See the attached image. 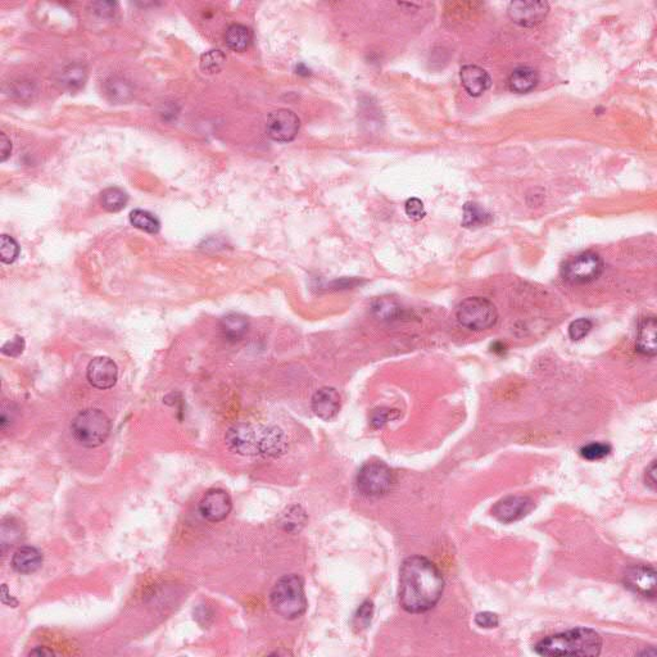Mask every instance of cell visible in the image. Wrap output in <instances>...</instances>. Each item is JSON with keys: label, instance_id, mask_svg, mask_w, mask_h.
I'll use <instances>...</instances> for the list:
<instances>
[{"label": "cell", "instance_id": "cell-27", "mask_svg": "<svg viewBox=\"0 0 657 657\" xmlns=\"http://www.w3.org/2000/svg\"><path fill=\"white\" fill-rule=\"evenodd\" d=\"M307 520L306 512L302 510L299 506H292L283 514L280 524L285 529L286 532L295 533L299 532L302 528L304 526V523Z\"/></svg>", "mask_w": 657, "mask_h": 657}, {"label": "cell", "instance_id": "cell-19", "mask_svg": "<svg viewBox=\"0 0 657 657\" xmlns=\"http://www.w3.org/2000/svg\"><path fill=\"white\" fill-rule=\"evenodd\" d=\"M539 83V73L533 67L520 66L511 72L509 86L514 93L525 94L532 92Z\"/></svg>", "mask_w": 657, "mask_h": 657}, {"label": "cell", "instance_id": "cell-16", "mask_svg": "<svg viewBox=\"0 0 657 657\" xmlns=\"http://www.w3.org/2000/svg\"><path fill=\"white\" fill-rule=\"evenodd\" d=\"M461 84L472 97H480L492 85V78L487 71L475 64H466L460 71Z\"/></svg>", "mask_w": 657, "mask_h": 657}, {"label": "cell", "instance_id": "cell-25", "mask_svg": "<svg viewBox=\"0 0 657 657\" xmlns=\"http://www.w3.org/2000/svg\"><path fill=\"white\" fill-rule=\"evenodd\" d=\"M130 222L132 226L139 229L141 232H149V234H155L160 232L161 224L152 213L143 209H134L130 213Z\"/></svg>", "mask_w": 657, "mask_h": 657}, {"label": "cell", "instance_id": "cell-36", "mask_svg": "<svg viewBox=\"0 0 657 657\" xmlns=\"http://www.w3.org/2000/svg\"><path fill=\"white\" fill-rule=\"evenodd\" d=\"M24 349V341L22 337H15L13 339L7 341L3 347H1V352L3 355L9 357H17L20 356Z\"/></svg>", "mask_w": 657, "mask_h": 657}, {"label": "cell", "instance_id": "cell-34", "mask_svg": "<svg viewBox=\"0 0 657 657\" xmlns=\"http://www.w3.org/2000/svg\"><path fill=\"white\" fill-rule=\"evenodd\" d=\"M404 211H406V215L414 221H420L421 218L425 217L426 212L424 204L418 198H410L409 201L406 202Z\"/></svg>", "mask_w": 657, "mask_h": 657}, {"label": "cell", "instance_id": "cell-41", "mask_svg": "<svg viewBox=\"0 0 657 657\" xmlns=\"http://www.w3.org/2000/svg\"><path fill=\"white\" fill-rule=\"evenodd\" d=\"M1 602L7 605V606H12V607H16L18 605V601L8 595V587L6 584H3V587H1Z\"/></svg>", "mask_w": 657, "mask_h": 657}, {"label": "cell", "instance_id": "cell-26", "mask_svg": "<svg viewBox=\"0 0 657 657\" xmlns=\"http://www.w3.org/2000/svg\"><path fill=\"white\" fill-rule=\"evenodd\" d=\"M129 195L120 188H108L101 193V204L109 212H118L125 209Z\"/></svg>", "mask_w": 657, "mask_h": 657}, {"label": "cell", "instance_id": "cell-4", "mask_svg": "<svg viewBox=\"0 0 657 657\" xmlns=\"http://www.w3.org/2000/svg\"><path fill=\"white\" fill-rule=\"evenodd\" d=\"M270 603L278 616L286 620L302 616L307 609V600L301 578L295 574L280 578L271 589Z\"/></svg>", "mask_w": 657, "mask_h": 657}, {"label": "cell", "instance_id": "cell-8", "mask_svg": "<svg viewBox=\"0 0 657 657\" xmlns=\"http://www.w3.org/2000/svg\"><path fill=\"white\" fill-rule=\"evenodd\" d=\"M603 271V261L595 252H583L567 260L563 266V278L570 284L581 285L600 278Z\"/></svg>", "mask_w": 657, "mask_h": 657}, {"label": "cell", "instance_id": "cell-3", "mask_svg": "<svg viewBox=\"0 0 657 657\" xmlns=\"http://www.w3.org/2000/svg\"><path fill=\"white\" fill-rule=\"evenodd\" d=\"M534 649L541 656H598L602 638L593 629L577 628L542 640Z\"/></svg>", "mask_w": 657, "mask_h": 657}, {"label": "cell", "instance_id": "cell-28", "mask_svg": "<svg viewBox=\"0 0 657 657\" xmlns=\"http://www.w3.org/2000/svg\"><path fill=\"white\" fill-rule=\"evenodd\" d=\"M106 93L112 101H125L132 95V86L122 78H111L106 84Z\"/></svg>", "mask_w": 657, "mask_h": 657}, {"label": "cell", "instance_id": "cell-2", "mask_svg": "<svg viewBox=\"0 0 657 657\" xmlns=\"http://www.w3.org/2000/svg\"><path fill=\"white\" fill-rule=\"evenodd\" d=\"M225 441L241 456L278 457L286 451L285 434L276 426L238 424L227 430Z\"/></svg>", "mask_w": 657, "mask_h": 657}, {"label": "cell", "instance_id": "cell-37", "mask_svg": "<svg viewBox=\"0 0 657 657\" xmlns=\"http://www.w3.org/2000/svg\"><path fill=\"white\" fill-rule=\"evenodd\" d=\"M475 624L480 626V628H484V629H492V628H497V626H498V624H500V618H498V615L495 614V612L484 611V612H479V614L475 616Z\"/></svg>", "mask_w": 657, "mask_h": 657}, {"label": "cell", "instance_id": "cell-30", "mask_svg": "<svg viewBox=\"0 0 657 657\" xmlns=\"http://www.w3.org/2000/svg\"><path fill=\"white\" fill-rule=\"evenodd\" d=\"M20 255V247L16 240L9 235H3L0 240V258L3 263H13Z\"/></svg>", "mask_w": 657, "mask_h": 657}, {"label": "cell", "instance_id": "cell-20", "mask_svg": "<svg viewBox=\"0 0 657 657\" xmlns=\"http://www.w3.org/2000/svg\"><path fill=\"white\" fill-rule=\"evenodd\" d=\"M248 327L247 317L239 313H229L220 321V330L229 341H240L247 334Z\"/></svg>", "mask_w": 657, "mask_h": 657}, {"label": "cell", "instance_id": "cell-9", "mask_svg": "<svg viewBox=\"0 0 657 657\" xmlns=\"http://www.w3.org/2000/svg\"><path fill=\"white\" fill-rule=\"evenodd\" d=\"M301 121L290 109L281 108L272 112L267 117L266 129L271 139L280 143H288L295 139L299 132Z\"/></svg>", "mask_w": 657, "mask_h": 657}, {"label": "cell", "instance_id": "cell-42", "mask_svg": "<svg viewBox=\"0 0 657 657\" xmlns=\"http://www.w3.org/2000/svg\"><path fill=\"white\" fill-rule=\"evenodd\" d=\"M29 655L30 656H53L55 654L47 647H35Z\"/></svg>", "mask_w": 657, "mask_h": 657}, {"label": "cell", "instance_id": "cell-23", "mask_svg": "<svg viewBox=\"0 0 657 657\" xmlns=\"http://www.w3.org/2000/svg\"><path fill=\"white\" fill-rule=\"evenodd\" d=\"M492 220V216L486 212L484 209H480L476 203H466L464 207V217H462V225L467 229H475V227H481L489 224Z\"/></svg>", "mask_w": 657, "mask_h": 657}, {"label": "cell", "instance_id": "cell-29", "mask_svg": "<svg viewBox=\"0 0 657 657\" xmlns=\"http://www.w3.org/2000/svg\"><path fill=\"white\" fill-rule=\"evenodd\" d=\"M225 61H226V57L221 50H217V49L209 50L207 53L202 55L201 70L204 73L213 75V73H217V72L222 70Z\"/></svg>", "mask_w": 657, "mask_h": 657}, {"label": "cell", "instance_id": "cell-22", "mask_svg": "<svg viewBox=\"0 0 657 657\" xmlns=\"http://www.w3.org/2000/svg\"><path fill=\"white\" fill-rule=\"evenodd\" d=\"M252 41V31L244 24H234L225 32V43L234 52H244Z\"/></svg>", "mask_w": 657, "mask_h": 657}, {"label": "cell", "instance_id": "cell-40", "mask_svg": "<svg viewBox=\"0 0 657 657\" xmlns=\"http://www.w3.org/2000/svg\"><path fill=\"white\" fill-rule=\"evenodd\" d=\"M10 150H12V146H10V140L7 138L6 134H0V152H1V162L7 161L9 155H10Z\"/></svg>", "mask_w": 657, "mask_h": 657}, {"label": "cell", "instance_id": "cell-11", "mask_svg": "<svg viewBox=\"0 0 657 657\" xmlns=\"http://www.w3.org/2000/svg\"><path fill=\"white\" fill-rule=\"evenodd\" d=\"M232 509V498L229 493L220 489V488H213L209 489L206 495L202 498L199 510L203 515V518H207L212 523H220L229 516L230 511Z\"/></svg>", "mask_w": 657, "mask_h": 657}, {"label": "cell", "instance_id": "cell-35", "mask_svg": "<svg viewBox=\"0 0 657 657\" xmlns=\"http://www.w3.org/2000/svg\"><path fill=\"white\" fill-rule=\"evenodd\" d=\"M372 611H374L372 602H370V601H365V602L360 606V609L357 610L356 616H355V624H356V626H358L360 629L367 628V626H369L370 621H372Z\"/></svg>", "mask_w": 657, "mask_h": 657}, {"label": "cell", "instance_id": "cell-32", "mask_svg": "<svg viewBox=\"0 0 657 657\" xmlns=\"http://www.w3.org/2000/svg\"><path fill=\"white\" fill-rule=\"evenodd\" d=\"M593 327V324L589 318H578L575 321H572L570 326H569V337L572 338V341H580L583 338H586L588 334L591 333Z\"/></svg>", "mask_w": 657, "mask_h": 657}, {"label": "cell", "instance_id": "cell-31", "mask_svg": "<svg viewBox=\"0 0 657 657\" xmlns=\"http://www.w3.org/2000/svg\"><path fill=\"white\" fill-rule=\"evenodd\" d=\"M611 452V447L606 443H589L580 449V455L589 461H597L607 456Z\"/></svg>", "mask_w": 657, "mask_h": 657}, {"label": "cell", "instance_id": "cell-21", "mask_svg": "<svg viewBox=\"0 0 657 657\" xmlns=\"http://www.w3.org/2000/svg\"><path fill=\"white\" fill-rule=\"evenodd\" d=\"M372 313L381 321H395L403 316V309L392 297H379L372 304Z\"/></svg>", "mask_w": 657, "mask_h": 657}, {"label": "cell", "instance_id": "cell-6", "mask_svg": "<svg viewBox=\"0 0 657 657\" xmlns=\"http://www.w3.org/2000/svg\"><path fill=\"white\" fill-rule=\"evenodd\" d=\"M456 318L465 329L481 332L495 326L498 313L495 304L487 298L469 297L457 306Z\"/></svg>", "mask_w": 657, "mask_h": 657}, {"label": "cell", "instance_id": "cell-33", "mask_svg": "<svg viewBox=\"0 0 657 657\" xmlns=\"http://www.w3.org/2000/svg\"><path fill=\"white\" fill-rule=\"evenodd\" d=\"M400 412L397 410H390V409H379L372 412V424L374 428L379 429L383 428L389 421L400 418Z\"/></svg>", "mask_w": 657, "mask_h": 657}, {"label": "cell", "instance_id": "cell-17", "mask_svg": "<svg viewBox=\"0 0 657 657\" xmlns=\"http://www.w3.org/2000/svg\"><path fill=\"white\" fill-rule=\"evenodd\" d=\"M657 321L654 316L642 318L637 330L635 347L644 356H656Z\"/></svg>", "mask_w": 657, "mask_h": 657}, {"label": "cell", "instance_id": "cell-13", "mask_svg": "<svg viewBox=\"0 0 657 657\" xmlns=\"http://www.w3.org/2000/svg\"><path fill=\"white\" fill-rule=\"evenodd\" d=\"M533 507V501L524 495H509L500 500L492 509V514L498 521L510 524L526 516Z\"/></svg>", "mask_w": 657, "mask_h": 657}, {"label": "cell", "instance_id": "cell-12", "mask_svg": "<svg viewBox=\"0 0 657 657\" xmlns=\"http://www.w3.org/2000/svg\"><path fill=\"white\" fill-rule=\"evenodd\" d=\"M624 584L632 592L642 597L655 598L656 595V572L654 567L637 565L629 567L624 574Z\"/></svg>", "mask_w": 657, "mask_h": 657}, {"label": "cell", "instance_id": "cell-39", "mask_svg": "<svg viewBox=\"0 0 657 657\" xmlns=\"http://www.w3.org/2000/svg\"><path fill=\"white\" fill-rule=\"evenodd\" d=\"M644 481H646V486L651 488L652 490L656 489V461H652V464L647 467L644 474Z\"/></svg>", "mask_w": 657, "mask_h": 657}, {"label": "cell", "instance_id": "cell-1", "mask_svg": "<svg viewBox=\"0 0 657 657\" xmlns=\"http://www.w3.org/2000/svg\"><path fill=\"white\" fill-rule=\"evenodd\" d=\"M444 580L438 567L425 557L412 556L400 570V603L410 614H423L439 602Z\"/></svg>", "mask_w": 657, "mask_h": 657}, {"label": "cell", "instance_id": "cell-38", "mask_svg": "<svg viewBox=\"0 0 657 657\" xmlns=\"http://www.w3.org/2000/svg\"><path fill=\"white\" fill-rule=\"evenodd\" d=\"M360 284H361V280H358V278H343L333 281V283L330 284V289H333V290H347V289L356 288V286L360 285Z\"/></svg>", "mask_w": 657, "mask_h": 657}, {"label": "cell", "instance_id": "cell-5", "mask_svg": "<svg viewBox=\"0 0 657 657\" xmlns=\"http://www.w3.org/2000/svg\"><path fill=\"white\" fill-rule=\"evenodd\" d=\"M111 428V420L103 411L89 409L80 412L73 418L71 424V433L80 446L86 448H97L107 441Z\"/></svg>", "mask_w": 657, "mask_h": 657}, {"label": "cell", "instance_id": "cell-7", "mask_svg": "<svg viewBox=\"0 0 657 657\" xmlns=\"http://www.w3.org/2000/svg\"><path fill=\"white\" fill-rule=\"evenodd\" d=\"M393 472L383 462H370L361 467L357 474V489L366 497H381L393 487Z\"/></svg>", "mask_w": 657, "mask_h": 657}, {"label": "cell", "instance_id": "cell-18", "mask_svg": "<svg viewBox=\"0 0 657 657\" xmlns=\"http://www.w3.org/2000/svg\"><path fill=\"white\" fill-rule=\"evenodd\" d=\"M43 564V555L39 549L24 546L17 549L12 557V567L20 574H32L39 570Z\"/></svg>", "mask_w": 657, "mask_h": 657}, {"label": "cell", "instance_id": "cell-14", "mask_svg": "<svg viewBox=\"0 0 657 657\" xmlns=\"http://www.w3.org/2000/svg\"><path fill=\"white\" fill-rule=\"evenodd\" d=\"M86 376L89 383L97 389H109L117 383L118 369L109 357H95L87 366Z\"/></svg>", "mask_w": 657, "mask_h": 657}, {"label": "cell", "instance_id": "cell-10", "mask_svg": "<svg viewBox=\"0 0 657 657\" xmlns=\"http://www.w3.org/2000/svg\"><path fill=\"white\" fill-rule=\"evenodd\" d=\"M549 6L547 1H511L507 13L511 20L523 27H533L541 24L547 17Z\"/></svg>", "mask_w": 657, "mask_h": 657}, {"label": "cell", "instance_id": "cell-15", "mask_svg": "<svg viewBox=\"0 0 657 657\" xmlns=\"http://www.w3.org/2000/svg\"><path fill=\"white\" fill-rule=\"evenodd\" d=\"M312 411L317 418L330 421L337 418L341 410V395L334 388L318 389L312 397Z\"/></svg>", "mask_w": 657, "mask_h": 657}, {"label": "cell", "instance_id": "cell-24", "mask_svg": "<svg viewBox=\"0 0 657 657\" xmlns=\"http://www.w3.org/2000/svg\"><path fill=\"white\" fill-rule=\"evenodd\" d=\"M87 72L83 64H71L67 69H64L62 72V85L70 90H78L81 86L85 84Z\"/></svg>", "mask_w": 657, "mask_h": 657}]
</instances>
